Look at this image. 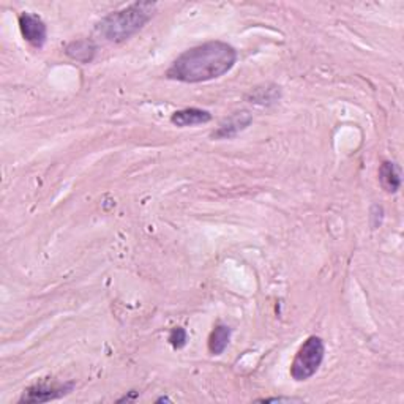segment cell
<instances>
[{
    "instance_id": "6da1fadb",
    "label": "cell",
    "mask_w": 404,
    "mask_h": 404,
    "mask_svg": "<svg viewBox=\"0 0 404 404\" xmlns=\"http://www.w3.org/2000/svg\"><path fill=\"white\" fill-rule=\"evenodd\" d=\"M237 50L224 42H207L185 50L166 71L172 81L196 84L217 80L234 68Z\"/></svg>"
},
{
    "instance_id": "7a4b0ae2",
    "label": "cell",
    "mask_w": 404,
    "mask_h": 404,
    "mask_svg": "<svg viewBox=\"0 0 404 404\" xmlns=\"http://www.w3.org/2000/svg\"><path fill=\"white\" fill-rule=\"evenodd\" d=\"M155 3H133L101 19L97 32L111 43L125 42L147 24L155 13Z\"/></svg>"
},
{
    "instance_id": "3957f363",
    "label": "cell",
    "mask_w": 404,
    "mask_h": 404,
    "mask_svg": "<svg viewBox=\"0 0 404 404\" xmlns=\"http://www.w3.org/2000/svg\"><path fill=\"white\" fill-rule=\"evenodd\" d=\"M325 354L324 341L319 336H310L303 341V345L297 351L293 365H291V378L297 383L310 379L318 373L322 365Z\"/></svg>"
},
{
    "instance_id": "277c9868",
    "label": "cell",
    "mask_w": 404,
    "mask_h": 404,
    "mask_svg": "<svg viewBox=\"0 0 404 404\" xmlns=\"http://www.w3.org/2000/svg\"><path fill=\"white\" fill-rule=\"evenodd\" d=\"M75 383H57V380H50L49 378L40 380V383L33 384L22 392L19 398L21 404H35V403H48L53 400L68 395L75 389Z\"/></svg>"
},
{
    "instance_id": "5b68a950",
    "label": "cell",
    "mask_w": 404,
    "mask_h": 404,
    "mask_svg": "<svg viewBox=\"0 0 404 404\" xmlns=\"http://www.w3.org/2000/svg\"><path fill=\"white\" fill-rule=\"evenodd\" d=\"M18 21H19V30H21L22 38H24L29 44H32L33 48L42 49L48 38V29L43 19L38 18L37 15L26 13L24 11V13L19 15Z\"/></svg>"
},
{
    "instance_id": "8992f818",
    "label": "cell",
    "mask_w": 404,
    "mask_h": 404,
    "mask_svg": "<svg viewBox=\"0 0 404 404\" xmlns=\"http://www.w3.org/2000/svg\"><path fill=\"white\" fill-rule=\"evenodd\" d=\"M252 122V116L248 111H240L234 112L229 119L224 120L217 131L212 133L213 139H229L237 136L240 131H244L245 128H248Z\"/></svg>"
},
{
    "instance_id": "52a82bcc",
    "label": "cell",
    "mask_w": 404,
    "mask_h": 404,
    "mask_svg": "<svg viewBox=\"0 0 404 404\" xmlns=\"http://www.w3.org/2000/svg\"><path fill=\"white\" fill-rule=\"evenodd\" d=\"M212 120V114L205 109L199 108H187L176 111L171 116V123L176 127L187 128V127H194V125H202V123H207Z\"/></svg>"
},
{
    "instance_id": "ba28073f",
    "label": "cell",
    "mask_w": 404,
    "mask_h": 404,
    "mask_svg": "<svg viewBox=\"0 0 404 404\" xmlns=\"http://www.w3.org/2000/svg\"><path fill=\"white\" fill-rule=\"evenodd\" d=\"M379 182L387 193H396L401 187L400 167L392 161H383L379 167Z\"/></svg>"
},
{
    "instance_id": "9c48e42d",
    "label": "cell",
    "mask_w": 404,
    "mask_h": 404,
    "mask_svg": "<svg viewBox=\"0 0 404 404\" xmlns=\"http://www.w3.org/2000/svg\"><path fill=\"white\" fill-rule=\"evenodd\" d=\"M95 53H97V46H95V43L92 40H77L66 46V55L73 60L81 62V64H89V62H92L95 57Z\"/></svg>"
},
{
    "instance_id": "30bf717a",
    "label": "cell",
    "mask_w": 404,
    "mask_h": 404,
    "mask_svg": "<svg viewBox=\"0 0 404 404\" xmlns=\"http://www.w3.org/2000/svg\"><path fill=\"white\" fill-rule=\"evenodd\" d=\"M231 329L224 324H218L209 336V352L212 356H221L231 341Z\"/></svg>"
},
{
    "instance_id": "8fae6325",
    "label": "cell",
    "mask_w": 404,
    "mask_h": 404,
    "mask_svg": "<svg viewBox=\"0 0 404 404\" xmlns=\"http://www.w3.org/2000/svg\"><path fill=\"white\" fill-rule=\"evenodd\" d=\"M169 343L174 347V349H182V347L187 346L188 341V333L187 330L182 327H174L169 332Z\"/></svg>"
},
{
    "instance_id": "7c38bea8",
    "label": "cell",
    "mask_w": 404,
    "mask_h": 404,
    "mask_svg": "<svg viewBox=\"0 0 404 404\" xmlns=\"http://www.w3.org/2000/svg\"><path fill=\"white\" fill-rule=\"evenodd\" d=\"M259 403H279V401H300V400H295V398H283V396H278V398H261V400H257Z\"/></svg>"
},
{
    "instance_id": "4fadbf2b",
    "label": "cell",
    "mask_w": 404,
    "mask_h": 404,
    "mask_svg": "<svg viewBox=\"0 0 404 404\" xmlns=\"http://www.w3.org/2000/svg\"><path fill=\"white\" fill-rule=\"evenodd\" d=\"M138 395H139V394H138V392H134V390H131V392H130V395H125V396H123V398H120V400H119V403H123V401H133V400H136V398H138Z\"/></svg>"
},
{
    "instance_id": "5bb4252c",
    "label": "cell",
    "mask_w": 404,
    "mask_h": 404,
    "mask_svg": "<svg viewBox=\"0 0 404 404\" xmlns=\"http://www.w3.org/2000/svg\"><path fill=\"white\" fill-rule=\"evenodd\" d=\"M156 401L160 403V401H171V400H169V398H167V396H161V398H158V400H156Z\"/></svg>"
}]
</instances>
